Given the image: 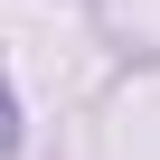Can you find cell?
Returning <instances> with one entry per match:
<instances>
[{"mask_svg": "<svg viewBox=\"0 0 160 160\" xmlns=\"http://www.w3.org/2000/svg\"><path fill=\"white\" fill-rule=\"evenodd\" d=\"M10 132H19V122H10V94H0V141H10Z\"/></svg>", "mask_w": 160, "mask_h": 160, "instance_id": "cell-1", "label": "cell"}]
</instances>
